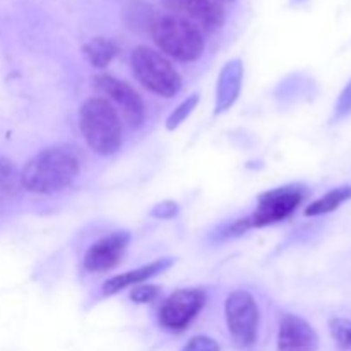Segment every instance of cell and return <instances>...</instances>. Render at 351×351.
I'll list each match as a JSON object with an SVG mask.
<instances>
[{
  "mask_svg": "<svg viewBox=\"0 0 351 351\" xmlns=\"http://www.w3.org/2000/svg\"><path fill=\"white\" fill-rule=\"evenodd\" d=\"M243 82V64L240 58L226 62L223 65L221 72L218 75V84H216V101H215V115L228 112L239 99L242 91Z\"/></svg>",
  "mask_w": 351,
  "mask_h": 351,
  "instance_id": "obj_12",
  "label": "cell"
},
{
  "mask_svg": "<svg viewBox=\"0 0 351 351\" xmlns=\"http://www.w3.org/2000/svg\"><path fill=\"white\" fill-rule=\"evenodd\" d=\"M82 156L71 144L50 146L34 154L21 170L23 189L33 194H55L77 178Z\"/></svg>",
  "mask_w": 351,
  "mask_h": 351,
  "instance_id": "obj_1",
  "label": "cell"
},
{
  "mask_svg": "<svg viewBox=\"0 0 351 351\" xmlns=\"http://www.w3.org/2000/svg\"><path fill=\"white\" fill-rule=\"evenodd\" d=\"M351 112V79L348 81V84L343 88V91L339 93V98L336 101L335 106V120L343 119Z\"/></svg>",
  "mask_w": 351,
  "mask_h": 351,
  "instance_id": "obj_21",
  "label": "cell"
},
{
  "mask_svg": "<svg viewBox=\"0 0 351 351\" xmlns=\"http://www.w3.org/2000/svg\"><path fill=\"white\" fill-rule=\"evenodd\" d=\"M182 351H221V346L209 336H194Z\"/></svg>",
  "mask_w": 351,
  "mask_h": 351,
  "instance_id": "obj_20",
  "label": "cell"
},
{
  "mask_svg": "<svg viewBox=\"0 0 351 351\" xmlns=\"http://www.w3.org/2000/svg\"><path fill=\"white\" fill-rule=\"evenodd\" d=\"M95 86L99 93L108 96L125 117L127 123L132 129H139L146 119V106L139 93L127 84L122 79H117L110 74H99L95 77Z\"/></svg>",
  "mask_w": 351,
  "mask_h": 351,
  "instance_id": "obj_8",
  "label": "cell"
},
{
  "mask_svg": "<svg viewBox=\"0 0 351 351\" xmlns=\"http://www.w3.org/2000/svg\"><path fill=\"white\" fill-rule=\"evenodd\" d=\"M351 199V185H341V187L331 189L328 194H324L322 197H319L317 201L311 202V204L305 208V216L307 218H315V216H324L329 213L336 211L339 206H343L345 202H348Z\"/></svg>",
  "mask_w": 351,
  "mask_h": 351,
  "instance_id": "obj_14",
  "label": "cell"
},
{
  "mask_svg": "<svg viewBox=\"0 0 351 351\" xmlns=\"http://www.w3.org/2000/svg\"><path fill=\"white\" fill-rule=\"evenodd\" d=\"M151 36L163 53L178 62H194L204 53V38L201 29L191 21L175 14L153 17Z\"/></svg>",
  "mask_w": 351,
  "mask_h": 351,
  "instance_id": "obj_4",
  "label": "cell"
},
{
  "mask_svg": "<svg viewBox=\"0 0 351 351\" xmlns=\"http://www.w3.org/2000/svg\"><path fill=\"white\" fill-rule=\"evenodd\" d=\"M308 189L304 184H288L263 192L257 199V208L245 218L237 219L228 226L226 237H239L250 228H264L290 218L307 199Z\"/></svg>",
  "mask_w": 351,
  "mask_h": 351,
  "instance_id": "obj_2",
  "label": "cell"
},
{
  "mask_svg": "<svg viewBox=\"0 0 351 351\" xmlns=\"http://www.w3.org/2000/svg\"><path fill=\"white\" fill-rule=\"evenodd\" d=\"M225 317L228 332L237 348H250L259 335L261 312L257 302L247 290H235L225 302Z\"/></svg>",
  "mask_w": 351,
  "mask_h": 351,
  "instance_id": "obj_6",
  "label": "cell"
},
{
  "mask_svg": "<svg viewBox=\"0 0 351 351\" xmlns=\"http://www.w3.org/2000/svg\"><path fill=\"white\" fill-rule=\"evenodd\" d=\"M199 103V96L197 95H191L189 98H185L173 112L170 113V117L167 119V129L168 130H175L177 127H180L182 123L187 120V117L191 115L192 112L195 110Z\"/></svg>",
  "mask_w": 351,
  "mask_h": 351,
  "instance_id": "obj_18",
  "label": "cell"
},
{
  "mask_svg": "<svg viewBox=\"0 0 351 351\" xmlns=\"http://www.w3.org/2000/svg\"><path fill=\"white\" fill-rule=\"evenodd\" d=\"M278 351H317L319 336L305 319L298 315H281L278 328Z\"/></svg>",
  "mask_w": 351,
  "mask_h": 351,
  "instance_id": "obj_10",
  "label": "cell"
},
{
  "mask_svg": "<svg viewBox=\"0 0 351 351\" xmlns=\"http://www.w3.org/2000/svg\"><path fill=\"white\" fill-rule=\"evenodd\" d=\"M178 215V204L175 201H161L151 209V216L158 219H173Z\"/></svg>",
  "mask_w": 351,
  "mask_h": 351,
  "instance_id": "obj_22",
  "label": "cell"
},
{
  "mask_svg": "<svg viewBox=\"0 0 351 351\" xmlns=\"http://www.w3.org/2000/svg\"><path fill=\"white\" fill-rule=\"evenodd\" d=\"M171 266H173V259L171 257H163V259H156L153 263L146 264V266L137 267V269L127 271L123 274H117V276L110 278V280L103 283L101 293L105 297H112V295H117L119 291L125 290V288L136 287V285H141L144 281L151 280V278L158 276L160 273H165Z\"/></svg>",
  "mask_w": 351,
  "mask_h": 351,
  "instance_id": "obj_13",
  "label": "cell"
},
{
  "mask_svg": "<svg viewBox=\"0 0 351 351\" xmlns=\"http://www.w3.org/2000/svg\"><path fill=\"white\" fill-rule=\"evenodd\" d=\"M82 53H84L86 60L96 69H106L112 60L115 58V55L119 53V48L108 38H93L88 43L82 47Z\"/></svg>",
  "mask_w": 351,
  "mask_h": 351,
  "instance_id": "obj_15",
  "label": "cell"
},
{
  "mask_svg": "<svg viewBox=\"0 0 351 351\" xmlns=\"http://www.w3.org/2000/svg\"><path fill=\"white\" fill-rule=\"evenodd\" d=\"M206 305V293L199 288H185L171 293L160 307L158 321L168 331H184Z\"/></svg>",
  "mask_w": 351,
  "mask_h": 351,
  "instance_id": "obj_7",
  "label": "cell"
},
{
  "mask_svg": "<svg viewBox=\"0 0 351 351\" xmlns=\"http://www.w3.org/2000/svg\"><path fill=\"white\" fill-rule=\"evenodd\" d=\"M23 189L21 171L5 156H0V202L12 201Z\"/></svg>",
  "mask_w": 351,
  "mask_h": 351,
  "instance_id": "obj_16",
  "label": "cell"
},
{
  "mask_svg": "<svg viewBox=\"0 0 351 351\" xmlns=\"http://www.w3.org/2000/svg\"><path fill=\"white\" fill-rule=\"evenodd\" d=\"M79 127L88 146L101 156L115 154L122 147V122L108 99H86L79 112Z\"/></svg>",
  "mask_w": 351,
  "mask_h": 351,
  "instance_id": "obj_3",
  "label": "cell"
},
{
  "mask_svg": "<svg viewBox=\"0 0 351 351\" xmlns=\"http://www.w3.org/2000/svg\"><path fill=\"white\" fill-rule=\"evenodd\" d=\"M295 3H300V2H305V0H293Z\"/></svg>",
  "mask_w": 351,
  "mask_h": 351,
  "instance_id": "obj_23",
  "label": "cell"
},
{
  "mask_svg": "<svg viewBox=\"0 0 351 351\" xmlns=\"http://www.w3.org/2000/svg\"><path fill=\"white\" fill-rule=\"evenodd\" d=\"M171 14L191 21L201 29H218L223 24L225 14L215 0H163Z\"/></svg>",
  "mask_w": 351,
  "mask_h": 351,
  "instance_id": "obj_11",
  "label": "cell"
},
{
  "mask_svg": "<svg viewBox=\"0 0 351 351\" xmlns=\"http://www.w3.org/2000/svg\"><path fill=\"white\" fill-rule=\"evenodd\" d=\"M130 243V233L117 230L93 243L84 256V269L89 273H106L117 267L127 252Z\"/></svg>",
  "mask_w": 351,
  "mask_h": 351,
  "instance_id": "obj_9",
  "label": "cell"
},
{
  "mask_svg": "<svg viewBox=\"0 0 351 351\" xmlns=\"http://www.w3.org/2000/svg\"><path fill=\"white\" fill-rule=\"evenodd\" d=\"M329 332L336 345L341 350L351 351V319L332 317L329 319Z\"/></svg>",
  "mask_w": 351,
  "mask_h": 351,
  "instance_id": "obj_17",
  "label": "cell"
},
{
  "mask_svg": "<svg viewBox=\"0 0 351 351\" xmlns=\"http://www.w3.org/2000/svg\"><path fill=\"white\" fill-rule=\"evenodd\" d=\"M161 295V290L156 285H136L134 290L130 291V300L134 304H151L153 300H156Z\"/></svg>",
  "mask_w": 351,
  "mask_h": 351,
  "instance_id": "obj_19",
  "label": "cell"
},
{
  "mask_svg": "<svg viewBox=\"0 0 351 351\" xmlns=\"http://www.w3.org/2000/svg\"><path fill=\"white\" fill-rule=\"evenodd\" d=\"M130 67L137 81L154 95L173 98L180 93V74L160 51L149 47H137L130 55Z\"/></svg>",
  "mask_w": 351,
  "mask_h": 351,
  "instance_id": "obj_5",
  "label": "cell"
}]
</instances>
